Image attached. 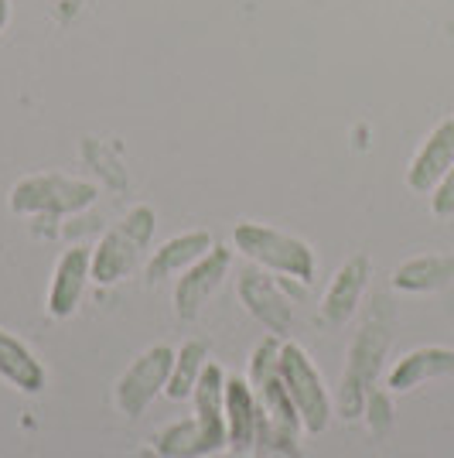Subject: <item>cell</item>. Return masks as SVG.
Masks as SVG:
<instances>
[{
  "label": "cell",
  "mask_w": 454,
  "mask_h": 458,
  "mask_svg": "<svg viewBox=\"0 0 454 458\" xmlns=\"http://www.w3.org/2000/svg\"><path fill=\"white\" fill-rule=\"evenodd\" d=\"M229 267H232V250L215 243L202 260H195L191 267L181 270L174 281V315L181 322L198 318V311L208 305V298L223 287Z\"/></svg>",
  "instance_id": "ba28073f"
},
{
  "label": "cell",
  "mask_w": 454,
  "mask_h": 458,
  "mask_svg": "<svg viewBox=\"0 0 454 458\" xmlns=\"http://www.w3.org/2000/svg\"><path fill=\"white\" fill-rule=\"evenodd\" d=\"M208 366V349L198 339H189L181 349H174V363H171V377L164 386V397L171 401H189L195 394V383L206 373Z\"/></svg>",
  "instance_id": "e0dca14e"
},
{
  "label": "cell",
  "mask_w": 454,
  "mask_h": 458,
  "mask_svg": "<svg viewBox=\"0 0 454 458\" xmlns=\"http://www.w3.org/2000/svg\"><path fill=\"white\" fill-rule=\"evenodd\" d=\"M390 343H393V332L386 322H366L356 332V339L349 345V363H345V373H341L339 383V414L341 418H362V407H366V397L369 390L376 386L379 369H383V360L390 352Z\"/></svg>",
  "instance_id": "3957f363"
},
{
  "label": "cell",
  "mask_w": 454,
  "mask_h": 458,
  "mask_svg": "<svg viewBox=\"0 0 454 458\" xmlns=\"http://www.w3.org/2000/svg\"><path fill=\"white\" fill-rule=\"evenodd\" d=\"M454 281V253H420L403 260L393 270V287L424 294V291H441Z\"/></svg>",
  "instance_id": "2e32d148"
},
{
  "label": "cell",
  "mask_w": 454,
  "mask_h": 458,
  "mask_svg": "<svg viewBox=\"0 0 454 458\" xmlns=\"http://www.w3.org/2000/svg\"><path fill=\"white\" fill-rule=\"evenodd\" d=\"M362 418H366V424H369L373 435H386L390 424H393V403H390V394L373 386L369 397H366V407H362Z\"/></svg>",
  "instance_id": "ac0fdd59"
},
{
  "label": "cell",
  "mask_w": 454,
  "mask_h": 458,
  "mask_svg": "<svg viewBox=\"0 0 454 458\" xmlns=\"http://www.w3.org/2000/svg\"><path fill=\"white\" fill-rule=\"evenodd\" d=\"M431 212H434L437 219L454 216V165L448 168V174L434 185V191H431Z\"/></svg>",
  "instance_id": "d6986e66"
},
{
  "label": "cell",
  "mask_w": 454,
  "mask_h": 458,
  "mask_svg": "<svg viewBox=\"0 0 454 458\" xmlns=\"http://www.w3.org/2000/svg\"><path fill=\"white\" fill-rule=\"evenodd\" d=\"M7 24H11V0H0V35Z\"/></svg>",
  "instance_id": "ffe728a7"
},
{
  "label": "cell",
  "mask_w": 454,
  "mask_h": 458,
  "mask_svg": "<svg viewBox=\"0 0 454 458\" xmlns=\"http://www.w3.org/2000/svg\"><path fill=\"white\" fill-rule=\"evenodd\" d=\"M212 247H215V243H212V236H208L206 229H189V233L171 236L168 243H161V247L154 250L151 260H147V281L157 284V281H164V277L181 274V270L191 267L195 260H202Z\"/></svg>",
  "instance_id": "5bb4252c"
},
{
  "label": "cell",
  "mask_w": 454,
  "mask_h": 458,
  "mask_svg": "<svg viewBox=\"0 0 454 458\" xmlns=\"http://www.w3.org/2000/svg\"><path fill=\"white\" fill-rule=\"evenodd\" d=\"M451 165H454V116H448V120H441L434 131L427 134V140L420 144V151L414 154V161L407 168V185L414 191H420V195H431Z\"/></svg>",
  "instance_id": "30bf717a"
},
{
  "label": "cell",
  "mask_w": 454,
  "mask_h": 458,
  "mask_svg": "<svg viewBox=\"0 0 454 458\" xmlns=\"http://www.w3.org/2000/svg\"><path fill=\"white\" fill-rule=\"evenodd\" d=\"M366 284H369V257H366V253H356V257H349V260L335 270L332 284L324 291V298H322L324 322L328 325L352 322V315L359 311L362 294H366Z\"/></svg>",
  "instance_id": "8fae6325"
},
{
  "label": "cell",
  "mask_w": 454,
  "mask_h": 458,
  "mask_svg": "<svg viewBox=\"0 0 454 458\" xmlns=\"http://www.w3.org/2000/svg\"><path fill=\"white\" fill-rule=\"evenodd\" d=\"M11 212L14 216H69L82 212L96 202V185L69 174H28L11 189Z\"/></svg>",
  "instance_id": "277c9868"
},
{
  "label": "cell",
  "mask_w": 454,
  "mask_h": 458,
  "mask_svg": "<svg viewBox=\"0 0 454 458\" xmlns=\"http://www.w3.org/2000/svg\"><path fill=\"white\" fill-rule=\"evenodd\" d=\"M441 377H454V349L424 345V349H414L403 360H397V366L390 369V390L407 394V390H416Z\"/></svg>",
  "instance_id": "4fadbf2b"
},
{
  "label": "cell",
  "mask_w": 454,
  "mask_h": 458,
  "mask_svg": "<svg viewBox=\"0 0 454 458\" xmlns=\"http://www.w3.org/2000/svg\"><path fill=\"white\" fill-rule=\"evenodd\" d=\"M93 281V250L69 247L55 264L52 284H48V315L52 318H69L76 315L79 301L86 294V284Z\"/></svg>",
  "instance_id": "9c48e42d"
},
{
  "label": "cell",
  "mask_w": 454,
  "mask_h": 458,
  "mask_svg": "<svg viewBox=\"0 0 454 458\" xmlns=\"http://www.w3.org/2000/svg\"><path fill=\"white\" fill-rule=\"evenodd\" d=\"M240 301L247 308L256 322L264 325L270 335L287 339L294 332V298L287 294L281 274L273 277L264 267H247L240 274Z\"/></svg>",
  "instance_id": "52a82bcc"
},
{
  "label": "cell",
  "mask_w": 454,
  "mask_h": 458,
  "mask_svg": "<svg viewBox=\"0 0 454 458\" xmlns=\"http://www.w3.org/2000/svg\"><path fill=\"white\" fill-rule=\"evenodd\" d=\"M157 216L151 206H133L93 250V281L99 287L120 284L140 260V253L151 243Z\"/></svg>",
  "instance_id": "7a4b0ae2"
},
{
  "label": "cell",
  "mask_w": 454,
  "mask_h": 458,
  "mask_svg": "<svg viewBox=\"0 0 454 458\" xmlns=\"http://www.w3.org/2000/svg\"><path fill=\"white\" fill-rule=\"evenodd\" d=\"M0 377L21 394H41L48 383V373L31 352V345H24L7 328H0Z\"/></svg>",
  "instance_id": "9a60e30c"
},
{
  "label": "cell",
  "mask_w": 454,
  "mask_h": 458,
  "mask_svg": "<svg viewBox=\"0 0 454 458\" xmlns=\"http://www.w3.org/2000/svg\"><path fill=\"white\" fill-rule=\"evenodd\" d=\"M137 458H168V455H161L157 448H140V452H137Z\"/></svg>",
  "instance_id": "44dd1931"
},
{
  "label": "cell",
  "mask_w": 454,
  "mask_h": 458,
  "mask_svg": "<svg viewBox=\"0 0 454 458\" xmlns=\"http://www.w3.org/2000/svg\"><path fill=\"white\" fill-rule=\"evenodd\" d=\"M281 380H284L287 394L298 407L304 431L307 435H322L328 428V420H332V397L324 390L318 366L311 363V356L290 339H284V345H281Z\"/></svg>",
  "instance_id": "5b68a950"
},
{
  "label": "cell",
  "mask_w": 454,
  "mask_h": 458,
  "mask_svg": "<svg viewBox=\"0 0 454 458\" xmlns=\"http://www.w3.org/2000/svg\"><path fill=\"white\" fill-rule=\"evenodd\" d=\"M171 363H174V349L171 345H151L133 360L123 377L116 380L114 401L127 418H140L157 394H164L171 377Z\"/></svg>",
  "instance_id": "8992f818"
},
{
  "label": "cell",
  "mask_w": 454,
  "mask_h": 458,
  "mask_svg": "<svg viewBox=\"0 0 454 458\" xmlns=\"http://www.w3.org/2000/svg\"><path fill=\"white\" fill-rule=\"evenodd\" d=\"M232 250H240L253 267H264L270 274H281V277H294L301 284H311V277H315V250L298 236L264 226V223H253V219L236 223L232 226Z\"/></svg>",
  "instance_id": "6da1fadb"
},
{
  "label": "cell",
  "mask_w": 454,
  "mask_h": 458,
  "mask_svg": "<svg viewBox=\"0 0 454 458\" xmlns=\"http://www.w3.org/2000/svg\"><path fill=\"white\" fill-rule=\"evenodd\" d=\"M256 424H260V401L253 394L247 377H226V431L229 448L236 455H249L256 445Z\"/></svg>",
  "instance_id": "7c38bea8"
}]
</instances>
